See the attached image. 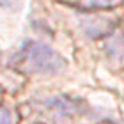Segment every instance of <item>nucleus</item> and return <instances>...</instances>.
<instances>
[{
    "label": "nucleus",
    "instance_id": "f257e3e1",
    "mask_svg": "<svg viewBox=\"0 0 124 124\" xmlns=\"http://www.w3.org/2000/svg\"><path fill=\"white\" fill-rule=\"evenodd\" d=\"M13 66L29 76H57L67 69L66 59L41 41H25L13 55Z\"/></svg>",
    "mask_w": 124,
    "mask_h": 124
},
{
    "label": "nucleus",
    "instance_id": "f03ea898",
    "mask_svg": "<svg viewBox=\"0 0 124 124\" xmlns=\"http://www.w3.org/2000/svg\"><path fill=\"white\" fill-rule=\"evenodd\" d=\"M114 29H115V20L110 18V16L92 13L89 16H82L80 18V30L89 39L105 37L110 32H114Z\"/></svg>",
    "mask_w": 124,
    "mask_h": 124
},
{
    "label": "nucleus",
    "instance_id": "7ed1b4c3",
    "mask_svg": "<svg viewBox=\"0 0 124 124\" xmlns=\"http://www.w3.org/2000/svg\"><path fill=\"white\" fill-rule=\"evenodd\" d=\"M46 108L48 112L55 117V121H71V117L78 112L76 105L73 103V101H69L67 98H62V96H59V98H52L46 101Z\"/></svg>",
    "mask_w": 124,
    "mask_h": 124
},
{
    "label": "nucleus",
    "instance_id": "20e7f679",
    "mask_svg": "<svg viewBox=\"0 0 124 124\" xmlns=\"http://www.w3.org/2000/svg\"><path fill=\"white\" fill-rule=\"evenodd\" d=\"M105 53L110 62L122 64L124 62V34L122 32H110L105 41Z\"/></svg>",
    "mask_w": 124,
    "mask_h": 124
},
{
    "label": "nucleus",
    "instance_id": "39448f33",
    "mask_svg": "<svg viewBox=\"0 0 124 124\" xmlns=\"http://www.w3.org/2000/svg\"><path fill=\"white\" fill-rule=\"evenodd\" d=\"M73 7H80L83 11H106V9H115L121 5L124 0H66Z\"/></svg>",
    "mask_w": 124,
    "mask_h": 124
},
{
    "label": "nucleus",
    "instance_id": "423d86ee",
    "mask_svg": "<svg viewBox=\"0 0 124 124\" xmlns=\"http://www.w3.org/2000/svg\"><path fill=\"white\" fill-rule=\"evenodd\" d=\"M0 124H14V114L9 108H0Z\"/></svg>",
    "mask_w": 124,
    "mask_h": 124
},
{
    "label": "nucleus",
    "instance_id": "0eeeda50",
    "mask_svg": "<svg viewBox=\"0 0 124 124\" xmlns=\"http://www.w3.org/2000/svg\"><path fill=\"white\" fill-rule=\"evenodd\" d=\"M20 4V0H0V7L4 9H13Z\"/></svg>",
    "mask_w": 124,
    "mask_h": 124
},
{
    "label": "nucleus",
    "instance_id": "6e6552de",
    "mask_svg": "<svg viewBox=\"0 0 124 124\" xmlns=\"http://www.w3.org/2000/svg\"><path fill=\"white\" fill-rule=\"evenodd\" d=\"M0 101H2V94H0Z\"/></svg>",
    "mask_w": 124,
    "mask_h": 124
},
{
    "label": "nucleus",
    "instance_id": "1a4fd4ad",
    "mask_svg": "<svg viewBox=\"0 0 124 124\" xmlns=\"http://www.w3.org/2000/svg\"><path fill=\"white\" fill-rule=\"evenodd\" d=\"M36 124H41V122H36Z\"/></svg>",
    "mask_w": 124,
    "mask_h": 124
}]
</instances>
